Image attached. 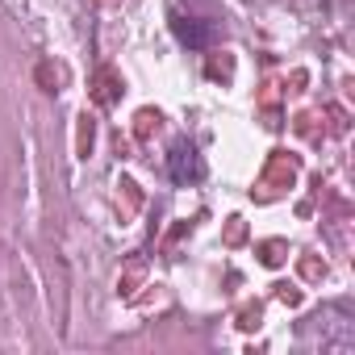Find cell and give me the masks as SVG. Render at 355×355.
Here are the masks:
<instances>
[{
  "label": "cell",
  "instance_id": "cell-1",
  "mask_svg": "<svg viewBox=\"0 0 355 355\" xmlns=\"http://www.w3.org/2000/svg\"><path fill=\"white\" fill-rule=\"evenodd\" d=\"M171 175H175V180H197V175H201V159H197V150L189 142H180L171 150Z\"/></svg>",
  "mask_w": 355,
  "mask_h": 355
},
{
  "label": "cell",
  "instance_id": "cell-2",
  "mask_svg": "<svg viewBox=\"0 0 355 355\" xmlns=\"http://www.w3.org/2000/svg\"><path fill=\"white\" fill-rule=\"evenodd\" d=\"M175 34H180V42H189V46H209V38H214V30L209 26H201V21H189V17H180L175 21Z\"/></svg>",
  "mask_w": 355,
  "mask_h": 355
}]
</instances>
